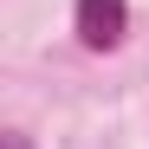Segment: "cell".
<instances>
[{
    "label": "cell",
    "instance_id": "6da1fadb",
    "mask_svg": "<svg viewBox=\"0 0 149 149\" xmlns=\"http://www.w3.org/2000/svg\"><path fill=\"white\" fill-rule=\"evenodd\" d=\"M71 33L84 52H117L130 33V0H78L71 7Z\"/></svg>",
    "mask_w": 149,
    "mask_h": 149
},
{
    "label": "cell",
    "instance_id": "7a4b0ae2",
    "mask_svg": "<svg viewBox=\"0 0 149 149\" xmlns=\"http://www.w3.org/2000/svg\"><path fill=\"white\" fill-rule=\"evenodd\" d=\"M0 149H33V143H26V130H7V136H0Z\"/></svg>",
    "mask_w": 149,
    "mask_h": 149
}]
</instances>
